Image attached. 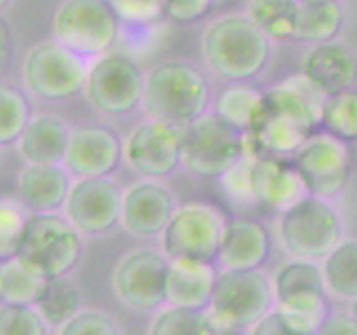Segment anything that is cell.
Masks as SVG:
<instances>
[{"label": "cell", "instance_id": "6da1fadb", "mask_svg": "<svg viewBox=\"0 0 357 335\" xmlns=\"http://www.w3.org/2000/svg\"><path fill=\"white\" fill-rule=\"evenodd\" d=\"M208 83L197 67L183 61H163L143 78L141 107L148 119L183 128L206 114Z\"/></svg>", "mask_w": 357, "mask_h": 335}, {"label": "cell", "instance_id": "7a4b0ae2", "mask_svg": "<svg viewBox=\"0 0 357 335\" xmlns=\"http://www.w3.org/2000/svg\"><path fill=\"white\" fill-rule=\"evenodd\" d=\"M201 52L217 76L228 81H250L268 63L271 43L248 16L228 14L206 27Z\"/></svg>", "mask_w": 357, "mask_h": 335}, {"label": "cell", "instance_id": "3957f363", "mask_svg": "<svg viewBox=\"0 0 357 335\" xmlns=\"http://www.w3.org/2000/svg\"><path fill=\"white\" fill-rule=\"evenodd\" d=\"M83 234L59 212H29L18 257L47 279L67 277L81 260Z\"/></svg>", "mask_w": 357, "mask_h": 335}, {"label": "cell", "instance_id": "277c9868", "mask_svg": "<svg viewBox=\"0 0 357 335\" xmlns=\"http://www.w3.org/2000/svg\"><path fill=\"white\" fill-rule=\"evenodd\" d=\"M119 27L107 0H63L52 18V40L81 59H98L116 43Z\"/></svg>", "mask_w": 357, "mask_h": 335}, {"label": "cell", "instance_id": "5b68a950", "mask_svg": "<svg viewBox=\"0 0 357 335\" xmlns=\"http://www.w3.org/2000/svg\"><path fill=\"white\" fill-rule=\"evenodd\" d=\"M226 217L221 210L204 201L176 206L161 232V253L170 262H217Z\"/></svg>", "mask_w": 357, "mask_h": 335}, {"label": "cell", "instance_id": "8992f818", "mask_svg": "<svg viewBox=\"0 0 357 335\" xmlns=\"http://www.w3.org/2000/svg\"><path fill=\"white\" fill-rule=\"evenodd\" d=\"M273 282L257 271H221L215 279L208 313L219 333L252 327L268 311H273Z\"/></svg>", "mask_w": 357, "mask_h": 335}, {"label": "cell", "instance_id": "52a82bcc", "mask_svg": "<svg viewBox=\"0 0 357 335\" xmlns=\"http://www.w3.org/2000/svg\"><path fill=\"white\" fill-rule=\"evenodd\" d=\"M277 232L295 260H317L342 241V219L326 199L306 195L282 212Z\"/></svg>", "mask_w": 357, "mask_h": 335}, {"label": "cell", "instance_id": "ba28073f", "mask_svg": "<svg viewBox=\"0 0 357 335\" xmlns=\"http://www.w3.org/2000/svg\"><path fill=\"white\" fill-rule=\"evenodd\" d=\"M245 150V134L217 114H201L181 128V165L192 174H226Z\"/></svg>", "mask_w": 357, "mask_h": 335}, {"label": "cell", "instance_id": "9c48e42d", "mask_svg": "<svg viewBox=\"0 0 357 335\" xmlns=\"http://www.w3.org/2000/svg\"><path fill=\"white\" fill-rule=\"evenodd\" d=\"M22 85L45 100H65L85 89L87 63L56 40L31 45L22 59Z\"/></svg>", "mask_w": 357, "mask_h": 335}, {"label": "cell", "instance_id": "30bf717a", "mask_svg": "<svg viewBox=\"0 0 357 335\" xmlns=\"http://www.w3.org/2000/svg\"><path fill=\"white\" fill-rule=\"evenodd\" d=\"M145 74L128 54L107 52L87 65L85 96L105 117L134 112L143 100Z\"/></svg>", "mask_w": 357, "mask_h": 335}, {"label": "cell", "instance_id": "8fae6325", "mask_svg": "<svg viewBox=\"0 0 357 335\" xmlns=\"http://www.w3.org/2000/svg\"><path fill=\"white\" fill-rule=\"evenodd\" d=\"M310 197L331 199L349 186L351 152L346 143L328 132H315L290 156Z\"/></svg>", "mask_w": 357, "mask_h": 335}, {"label": "cell", "instance_id": "7c38bea8", "mask_svg": "<svg viewBox=\"0 0 357 335\" xmlns=\"http://www.w3.org/2000/svg\"><path fill=\"white\" fill-rule=\"evenodd\" d=\"M170 260L156 248H134L116 262L112 288L121 304L132 311L165 306V282Z\"/></svg>", "mask_w": 357, "mask_h": 335}, {"label": "cell", "instance_id": "4fadbf2b", "mask_svg": "<svg viewBox=\"0 0 357 335\" xmlns=\"http://www.w3.org/2000/svg\"><path fill=\"white\" fill-rule=\"evenodd\" d=\"M123 188L112 177L74 179L63 215L85 237H98L121 223Z\"/></svg>", "mask_w": 357, "mask_h": 335}, {"label": "cell", "instance_id": "5bb4252c", "mask_svg": "<svg viewBox=\"0 0 357 335\" xmlns=\"http://www.w3.org/2000/svg\"><path fill=\"white\" fill-rule=\"evenodd\" d=\"M123 161L143 179L170 177L181 165V128L148 119L123 141Z\"/></svg>", "mask_w": 357, "mask_h": 335}, {"label": "cell", "instance_id": "9a60e30c", "mask_svg": "<svg viewBox=\"0 0 357 335\" xmlns=\"http://www.w3.org/2000/svg\"><path fill=\"white\" fill-rule=\"evenodd\" d=\"M174 208L172 193L161 181L141 179L123 190L121 226L139 239L161 237Z\"/></svg>", "mask_w": 357, "mask_h": 335}, {"label": "cell", "instance_id": "2e32d148", "mask_svg": "<svg viewBox=\"0 0 357 335\" xmlns=\"http://www.w3.org/2000/svg\"><path fill=\"white\" fill-rule=\"evenodd\" d=\"M123 161V141L103 126L74 128L67 141L63 168L76 179L109 177Z\"/></svg>", "mask_w": 357, "mask_h": 335}, {"label": "cell", "instance_id": "e0dca14e", "mask_svg": "<svg viewBox=\"0 0 357 335\" xmlns=\"http://www.w3.org/2000/svg\"><path fill=\"white\" fill-rule=\"evenodd\" d=\"M248 188L250 201L282 212L308 195L293 161L284 156H252Z\"/></svg>", "mask_w": 357, "mask_h": 335}, {"label": "cell", "instance_id": "ac0fdd59", "mask_svg": "<svg viewBox=\"0 0 357 335\" xmlns=\"http://www.w3.org/2000/svg\"><path fill=\"white\" fill-rule=\"evenodd\" d=\"M304 74L324 96L351 92L357 83V59L340 40L315 45L304 59Z\"/></svg>", "mask_w": 357, "mask_h": 335}, {"label": "cell", "instance_id": "d6986e66", "mask_svg": "<svg viewBox=\"0 0 357 335\" xmlns=\"http://www.w3.org/2000/svg\"><path fill=\"white\" fill-rule=\"evenodd\" d=\"M70 134V126L50 112L31 114L16 141L18 156L33 165H63Z\"/></svg>", "mask_w": 357, "mask_h": 335}, {"label": "cell", "instance_id": "ffe728a7", "mask_svg": "<svg viewBox=\"0 0 357 335\" xmlns=\"http://www.w3.org/2000/svg\"><path fill=\"white\" fill-rule=\"evenodd\" d=\"M271 255L268 232L259 221L232 219L226 223L217 262L223 271H257Z\"/></svg>", "mask_w": 357, "mask_h": 335}, {"label": "cell", "instance_id": "44dd1931", "mask_svg": "<svg viewBox=\"0 0 357 335\" xmlns=\"http://www.w3.org/2000/svg\"><path fill=\"white\" fill-rule=\"evenodd\" d=\"M275 304L282 308L326 306V286L321 268L310 260H293L284 264L273 277Z\"/></svg>", "mask_w": 357, "mask_h": 335}, {"label": "cell", "instance_id": "7402d4cb", "mask_svg": "<svg viewBox=\"0 0 357 335\" xmlns=\"http://www.w3.org/2000/svg\"><path fill=\"white\" fill-rule=\"evenodd\" d=\"M18 201L29 212L63 210L72 174L63 165H33L25 163L18 172Z\"/></svg>", "mask_w": 357, "mask_h": 335}, {"label": "cell", "instance_id": "603a6c76", "mask_svg": "<svg viewBox=\"0 0 357 335\" xmlns=\"http://www.w3.org/2000/svg\"><path fill=\"white\" fill-rule=\"evenodd\" d=\"M215 279L217 275L212 264L170 262L165 282V304L197 311L208 308Z\"/></svg>", "mask_w": 357, "mask_h": 335}, {"label": "cell", "instance_id": "cb8c5ba5", "mask_svg": "<svg viewBox=\"0 0 357 335\" xmlns=\"http://www.w3.org/2000/svg\"><path fill=\"white\" fill-rule=\"evenodd\" d=\"M45 286L47 277L18 255L0 262V304L36 306Z\"/></svg>", "mask_w": 357, "mask_h": 335}, {"label": "cell", "instance_id": "d4e9b609", "mask_svg": "<svg viewBox=\"0 0 357 335\" xmlns=\"http://www.w3.org/2000/svg\"><path fill=\"white\" fill-rule=\"evenodd\" d=\"M344 11L337 0H299L293 38L328 43L340 31Z\"/></svg>", "mask_w": 357, "mask_h": 335}, {"label": "cell", "instance_id": "484cf974", "mask_svg": "<svg viewBox=\"0 0 357 335\" xmlns=\"http://www.w3.org/2000/svg\"><path fill=\"white\" fill-rule=\"evenodd\" d=\"M324 286L340 299H357V239H342L324 257Z\"/></svg>", "mask_w": 357, "mask_h": 335}, {"label": "cell", "instance_id": "4316f807", "mask_svg": "<svg viewBox=\"0 0 357 335\" xmlns=\"http://www.w3.org/2000/svg\"><path fill=\"white\" fill-rule=\"evenodd\" d=\"M264 107V92L250 85H232L217 96L215 114L239 132H248Z\"/></svg>", "mask_w": 357, "mask_h": 335}, {"label": "cell", "instance_id": "83f0119b", "mask_svg": "<svg viewBox=\"0 0 357 335\" xmlns=\"http://www.w3.org/2000/svg\"><path fill=\"white\" fill-rule=\"evenodd\" d=\"M148 335H221L208 308H178L161 306L154 313Z\"/></svg>", "mask_w": 357, "mask_h": 335}, {"label": "cell", "instance_id": "f1b7e54d", "mask_svg": "<svg viewBox=\"0 0 357 335\" xmlns=\"http://www.w3.org/2000/svg\"><path fill=\"white\" fill-rule=\"evenodd\" d=\"M299 0H250L248 18L271 40L293 38Z\"/></svg>", "mask_w": 357, "mask_h": 335}, {"label": "cell", "instance_id": "f546056e", "mask_svg": "<svg viewBox=\"0 0 357 335\" xmlns=\"http://www.w3.org/2000/svg\"><path fill=\"white\" fill-rule=\"evenodd\" d=\"M33 308L38 311L47 327H61L74 313L81 311V295L67 277H52L47 279V286Z\"/></svg>", "mask_w": 357, "mask_h": 335}, {"label": "cell", "instance_id": "4dcf8cb0", "mask_svg": "<svg viewBox=\"0 0 357 335\" xmlns=\"http://www.w3.org/2000/svg\"><path fill=\"white\" fill-rule=\"evenodd\" d=\"M321 126L340 141H357V92L326 96L321 112Z\"/></svg>", "mask_w": 357, "mask_h": 335}, {"label": "cell", "instance_id": "1f68e13d", "mask_svg": "<svg viewBox=\"0 0 357 335\" xmlns=\"http://www.w3.org/2000/svg\"><path fill=\"white\" fill-rule=\"evenodd\" d=\"M31 119L27 96L18 87L0 83V145L16 143Z\"/></svg>", "mask_w": 357, "mask_h": 335}, {"label": "cell", "instance_id": "d6a6232c", "mask_svg": "<svg viewBox=\"0 0 357 335\" xmlns=\"http://www.w3.org/2000/svg\"><path fill=\"white\" fill-rule=\"evenodd\" d=\"M25 223L27 212L18 199H0V262L18 255Z\"/></svg>", "mask_w": 357, "mask_h": 335}, {"label": "cell", "instance_id": "836d02e7", "mask_svg": "<svg viewBox=\"0 0 357 335\" xmlns=\"http://www.w3.org/2000/svg\"><path fill=\"white\" fill-rule=\"evenodd\" d=\"M54 335H121V329L107 311L81 308L61 327H56Z\"/></svg>", "mask_w": 357, "mask_h": 335}, {"label": "cell", "instance_id": "e575fe53", "mask_svg": "<svg viewBox=\"0 0 357 335\" xmlns=\"http://www.w3.org/2000/svg\"><path fill=\"white\" fill-rule=\"evenodd\" d=\"M47 329L33 306L0 304V335H47Z\"/></svg>", "mask_w": 357, "mask_h": 335}, {"label": "cell", "instance_id": "d590c367", "mask_svg": "<svg viewBox=\"0 0 357 335\" xmlns=\"http://www.w3.org/2000/svg\"><path fill=\"white\" fill-rule=\"evenodd\" d=\"M121 22L130 25H150L165 16L167 0H107Z\"/></svg>", "mask_w": 357, "mask_h": 335}, {"label": "cell", "instance_id": "8d00e7d4", "mask_svg": "<svg viewBox=\"0 0 357 335\" xmlns=\"http://www.w3.org/2000/svg\"><path fill=\"white\" fill-rule=\"evenodd\" d=\"M215 5V0H167L165 16L176 22H195L204 18Z\"/></svg>", "mask_w": 357, "mask_h": 335}, {"label": "cell", "instance_id": "74e56055", "mask_svg": "<svg viewBox=\"0 0 357 335\" xmlns=\"http://www.w3.org/2000/svg\"><path fill=\"white\" fill-rule=\"evenodd\" d=\"M250 335H308L299 331L295 324H290L288 318L279 308L268 311L266 315L250 327Z\"/></svg>", "mask_w": 357, "mask_h": 335}, {"label": "cell", "instance_id": "f35d334b", "mask_svg": "<svg viewBox=\"0 0 357 335\" xmlns=\"http://www.w3.org/2000/svg\"><path fill=\"white\" fill-rule=\"evenodd\" d=\"M315 335H357V324L351 315L331 313L321 320Z\"/></svg>", "mask_w": 357, "mask_h": 335}, {"label": "cell", "instance_id": "ab89813d", "mask_svg": "<svg viewBox=\"0 0 357 335\" xmlns=\"http://www.w3.org/2000/svg\"><path fill=\"white\" fill-rule=\"evenodd\" d=\"M9 56H11V34H9L7 22L0 18V72L7 67Z\"/></svg>", "mask_w": 357, "mask_h": 335}, {"label": "cell", "instance_id": "60d3db41", "mask_svg": "<svg viewBox=\"0 0 357 335\" xmlns=\"http://www.w3.org/2000/svg\"><path fill=\"white\" fill-rule=\"evenodd\" d=\"M351 318L355 320V324H357V299H353V306H351Z\"/></svg>", "mask_w": 357, "mask_h": 335}, {"label": "cell", "instance_id": "b9f144b4", "mask_svg": "<svg viewBox=\"0 0 357 335\" xmlns=\"http://www.w3.org/2000/svg\"><path fill=\"white\" fill-rule=\"evenodd\" d=\"M7 3H9V0H0V11H3V9L7 7Z\"/></svg>", "mask_w": 357, "mask_h": 335}]
</instances>
